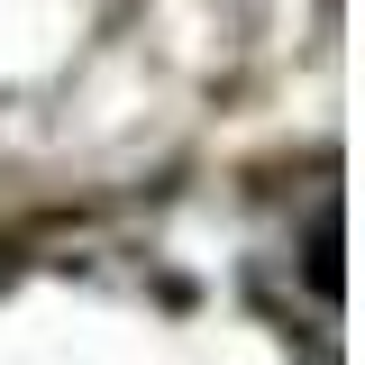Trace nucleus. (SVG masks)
I'll use <instances>...</instances> for the list:
<instances>
[{
  "mask_svg": "<svg viewBox=\"0 0 365 365\" xmlns=\"http://www.w3.org/2000/svg\"><path fill=\"white\" fill-rule=\"evenodd\" d=\"M311 283H319V292H338V210H329L319 237H311Z\"/></svg>",
  "mask_w": 365,
  "mask_h": 365,
  "instance_id": "obj_1",
  "label": "nucleus"
}]
</instances>
